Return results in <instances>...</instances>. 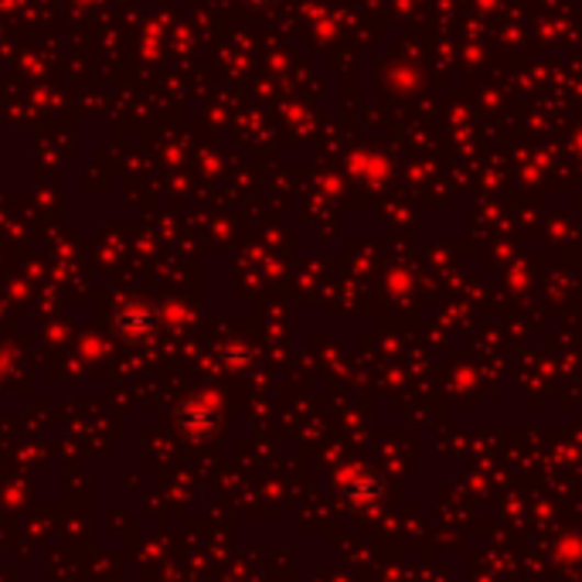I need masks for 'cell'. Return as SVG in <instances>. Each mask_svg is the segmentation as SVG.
Here are the masks:
<instances>
[{
  "instance_id": "cell-1",
  "label": "cell",
  "mask_w": 582,
  "mask_h": 582,
  "mask_svg": "<svg viewBox=\"0 0 582 582\" xmlns=\"http://www.w3.org/2000/svg\"><path fill=\"white\" fill-rule=\"evenodd\" d=\"M382 491H385V484H382L374 473H358V477H351V501H355V504H374V501L382 497Z\"/></svg>"
}]
</instances>
